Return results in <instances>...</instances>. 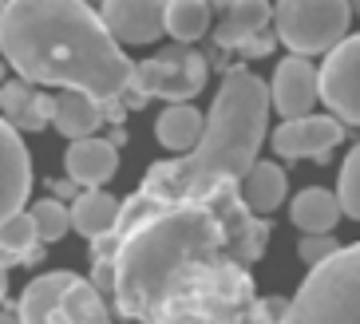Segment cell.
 Listing matches in <instances>:
<instances>
[{
    "label": "cell",
    "instance_id": "6da1fadb",
    "mask_svg": "<svg viewBox=\"0 0 360 324\" xmlns=\"http://www.w3.org/2000/svg\"><path fill=\"white\" fill-rule=\"evenodd\" d=\"M265 245L269 221L222 182L198 202H119L111 233L91 238V261H111L115 309L135 324H285L289 301H257L245 269Z\"/></svg>",
    "mask_w": 360,
    "mask_h": 324
},
{
    "label": "cell",
    "instance_id": "7a4b0ae2",
    "mask_svg": "<svg viewBox=\"0 0 360 324\" xmlns=\"http://www.w3.org/2000/svg\"><path fill=\"white\" fill-rule=\"evenodd\" d=\"M0 56L24 84L79 91L96 103H115L131 84V60L87 0H4Z\"/></svg>",
    "mask_w": 360,
    "mask_h": 324
},
{
    "label": "cell",
    "instance_id": "3957f363",
    "mask_svg": "<svg viewBox=\"0 0 360 324\" xmlns=\"http://www.w3.org/2000/svg\"><path fill=\"white\" fill-rule=\"evenodd\" d=\"M265 127H269V87L245 63H233L222 72V87L214 95L194 150L170 162H155L135 194L155 206H170L206 198L222 182H242L257 162Z\"/></svg>",
    "mask_w": 360,
    "mask_h": 324
},
{
    "label": "cell",
    "instance_id": "277c9868",
    "mask_svg": "<svg viewBox=\"0 0 360 324\" xmlns=\"http://www.w3.org/2000/svg\"><path fill=\"white\" fill-rule=\"evenodd\" d=\"M285 324H360V241L309 269Z\"/></svg>",
    "mask_w": 360,
    "mask_h": 324
},
{
    "label": "cell",
    "instance_id": "5b68a950",
    "mask_svg": "<svg viewBox=\"0 0 360 324\" xmlns=\"http://www.w3.org/2000/svg\"><path fill=\"white\" fill-rule=\"evenodd\" d=\"M210 60L194 52L191 44H167L159 56L131 63V84L123 95H131V107H143L147 99H170V103H191L206 87Z\"/></svg>",
    "mask_w": 360,
    "mask_h": 324
},
{
    "label": "cell",
    "instance_id": "8992f818",
    "mask_svg": "<svg viewBox=\"0 0 360 324\" xmlns=\"http://www.w3.org/2000/svg\"><path fill=\"white\" fill-rule=\"evenodd\" d=\"M349 0H277L274 36L289 56H328L349 36Z\"/></svg>",
    "mask_w": 360,
    "mask_h": 324
},
{
    "label": "cell",
    "instance_id": "52a82bcc",
    "mask_svg": "<svg viewBox=\"0 0 360 324\" xmlns=\"http://www.w3.org/2000/svg\"><path fill=\"white\" fill-rule=\"evenodd\" d=\"M317 95L337 123L360 127V32L345 36L325 56V67L317 72Z\"/></svg>",
    "mask_w": 360,
    "mask_h": 324
},
{
    "label": "cell",
    "instance_id": "ba28073f",
    "mask_svg": "<svg viewBox=\"0 0 360 324\" xmlns=\"http://www.w3.org/2000/svg\"><path fill=\"white\" fill-rule=\"evenodd\" d=\"M345 138V123H337L333 115H301V119H285L277 127L269 143L281 158H328L340 147Z\"/></svg>",
    "mask_w": 360,
    "mask_h": 324
},
{
    "label": "cell",
    "instance_id": "9c48e42d",
    "mask_svg": "<svg viewBox=\"0 0 360 324\" xmlns=\"http://www.w3.org/2000/svg\"><path fill=\"white\" fill-rule=\"evenodd\" d=\"M99 20L115 44H155L162 36L167 0H103Z\"/></svg>",
    "mask_w": 360,
    "mask_h": 324
},
{
    "label": "cell",
    "instance_id": "30bf717a",
    "mask_svg": "<svg viewBox=\"0 0 360 324\" xmlns=\"http://www.w3.org/2000/svg\"><path fill=\"white\" fill-rule=\"evenodd\" d=\"M28 194H32V158L20 131H12L0 119V221L20 214Z\"/></svg>",
    "mask_w": 360,
    "mask_h": 324
},
{
    "label": "cell",
    "instance_id": "8fae6325",
    "mask_svg": "<svg viewBox=\"0 0 360 324\" xmlns=\"http://www.w3.org/2000/svg\"><path fill=\"white\" fill-rule=\"evenodd\" d=\"M317 103V67L305 56H285L277 63L274 84H269V111H281L285 119L313 115Z\"/></svg>",
    "mask_w": 360,
    "mask_h": 324
},
{
    "label": "cell",
    "instance_id": "7c38bea8",
    "mask_svg": "<svg viewBox=\"0 0 360 324\" xmlns=\"http://www.w3.org/2000/svg\"><path fill=\"white\" fill-rule=\"evenodd\" d=\"M68 178L84 190H99L103 182H111L119 170V150L107 138H75L64 155Z\"/></svg>",
    "mask_w": 360,
    "mask_h": 324
},
{
    "label": "cell",
    "instance_id": "4fadbf2b",
    "mask_svg": "<svg viewBox=\"0 0 360 324\" xmlns=\"http://www.w3.org/2000/svg\"><path fill=\"white\" fill-rule=\"evenodd\" d=\"M52 111L56 95L32 91V84H24V79L0 84V119L12 131H40L44 123H52Z\"/></svg>",
    "mask_w": 360,
    "mask_h": 324
},
{
    "label": "cell",
    "instance_id": "5bb4252c",
    "mask_svg": "<svg viewBox=\"0 0 360 324\" xmlns=\"http://www.w3.org/2000/svg\"><path fill=\"white\" fill-rule=\"evenodd\" d=\"M75 273H44L36 281H28L20 304H16V320L20 324H68L64 320V293L72 289Z\"/></svg>",
    "mask_w": 360,
    "mask_h": 324
},
{
    "label": "cell",
    "instance_id": "9a60e30c",
    "mask_svg": "<svg viewBox=\"0 0 360 324\" xmlns=\"http://www.w3.org/2000/svg\"><path fill=\"white\" fill-rule=\"evenodd\" d=\"M222 16L226 20L214 28V48L218 52H238V44H245L250 36L265 32V24L274 20V8L265 0H233Z\"/></svg>",
    "mask_w": 360,
    "mask_h": 324
},
{
    "label": "cell",
    "instance_id": "2e32d148",
    "mask_svg": "<svg viewBox=\"0 0 360 324\" xmlns=\"http://www.w3.org/2000/svg\"><path fill=\"white\" fill-rule=\"evenodd\" d=\"M285 170L277 167V162H254L250 167V174L238 182V194H242L245 209L250 214H257V218H265V214H274L281 202H285Z\"/></svg>",
    "mask_w": 360,
    "mask_h": 324
},
{
    "label": "cell",
    "instance_id": "e0dca14e",
    "mask_svg": "<svg viewBox=\"0 0 360 324\" xmlns=\"http://www.w3.org/2000/svg\"><path fill=\"white\" fill-rule=\"evenodd\" d=\"M52 123L64 138H91L103 127V107L96 99H87L79 91H60L56 95V111H52Z\"/></svg>",
    "mask_w": 360,
    "mask_h": 324
},
{
    "label": "cell",
    "instance_id": "ac0fdd59",
    "mask_svg": "<svg viewBox=\"0 0 360 324\" xmlns=\"http://www.w3.org/2000/svg\"><path fill=\"white\" fill-rule=\"evenodd\" d=\"M68 218H72V230L84 233L87 241L103 238V233H111V226L119 218V198H111L107 190H84V194L72 198Z\"/></svg>",
    "mask_w": 360,
    "mask_h": 324
},
{
    "label": "cell",
    "instance_id": "d6986e66",
    "mask_svg": "<svg viewBox=\"0 0 360 324\" xmlns=\"http://www.w3.org/2000/svg\"><path fill=\"white\" fill-rule=\"evenodd\" d=\"M202 123H206V115H202L198 107L170 103L167 111L155 119V138H159L162 147L182 150V155H186V150H194V143L202 138Z\"/></svg>",
    "mask_w": 360,
    "mask_h": 324
},
{
    "label": "cell",
    "instance_id": "ffe728a7",
    "mask_svg": "<svg viewBox=\"0 0 360 324\" xmlns=\"http://www.w3.org/2000/svg\"><path fill=\"white\" fill-rule=\"evenodd\" d=\"M293 226L301 233H333V226L340 221V206H337V194H328L321 186H309L293 198Z\"/></svg>",
    "mask_w": 360,
    "mask_h": 324
},
{
    "label": "cell",
    "instance_id": "44dd1931",
    "mask_svg": "<svg viewBox=\"0 0 360 324\" xmlns=\"http://www.w3.org/2000/svg\"><path fill=\"white\" fill-rule=\"evenodd\" d=\"M0 250L8 253L12 261H24V265H36L44 257L40 233H36V221L28 209L12 214L8 221H0Z\"/></svg>",
    "mask_w": 360,
    "mask_h": 324
},
{
    "label": "cell",
    "instance_id": "7402d4cb",
    "mask_svg": "<svg viewBox=\"0 0 360 324\" xmlns=\"http://www.w3.org/2000/svg\"><path fill=\"white\" fill-rule=\"evenodd\" d=\"M210 16L214 12L202 0H167V20L162 32L174 36V44H194L198 36L210 32Z\"/></svg>",
    "mask_w": 360,
    "mask_h": 324
},
{
    "label": "cell",
    "instance_id": "603a6c76",
    "mask_svg": "<svg viewBox=\"0 0 360 324\" xmlns=\"http://www.w3.org/2000/svg\"><path fill=\"white\" fill-rule=\"evenodd\" d=\"M32 221H36V233L40 241H60L68 230H72V218H68V206L60 198H40L32 202Z\"/></svg>",
    "mask_w": 360,
    "mask_h": 324
},
{
    "label": "cell",
    "instance_id": "cb8c5ba5",
    "mask_svg": "<svg viewBox=\"0 0 360 324\" xmlns=\"http://www.w3.org/2000/svg\"><path fill=\"white\" fill-rule=\"evenodd\" d=\"M337 206L340 214L360 221V143L345 155V167H340V186H337Z\"/></svg>",
    "mask_w": 360,
    "mask_h": 324
},
{
    "label": "cell",
    "instance_id": "d4e9b609",
    "mask_svg": "<svg viewBox=\"0 0 360 324\" xmlns=\"http://www.w3.org/2000/svg\"><path fill=\"white\" fill-rule=\"evenodd\" d=\"M340 245H337V238L333 233H305L301 238V245H297V253H301V261L305 265H317V261H325V257H333Z\"/></svg>",
    "mask_w": 360,
    "mask_h": 324
},
{
    "label": "cell",
    "instance_id": "484cf974",
    "mask_svg": "<svg viewBox=\"0 0 360 324\" xmlns=\"http://www.w3.org/2000/svg\"><path fill=\"white\" fill-rule=\"evenodd\" d=\"M277 48V36L274 32H257V36H250L245 44H238V52L245 56V60H262V56H269Z\"/></svg>",
    "mask_w": 360,
    "mask_h": 324
},
{
    "label": "cell",
    "instance_id": "4316f807",
    "mask_svg": "<svg viewBox=\"0 0 360 324\" xmlns=\"http://www.w3.org/2000/svg\"><path fill=\"white\" fill-rule=\"evenodd\" d=\"M56 194H60V198H75V182H72V178L56 182Z\"/></svg>",
    "mask_w": 360,
    "mask_h": 324
},
{
    "label": "cell",
    "instance_id": "83f0119b",
    "mask_svg": "<svg viewBox=\"0 0 360 324\" xmlns=\"http://www.w3.org/2000/svg\"><path fill=\"white\" fill-rule=\"evenodd\" d=\"M202 4H206V8H210V12H214V8H230L233 0H202Z\"/></svg>",
    "mask_w": 360,
    "mask_h": 324
},
{
    "label": "cell",
    "instance_id": "f1b7e54d",
    "mask_svg": "<svg viewBox=\"0 0 360 324\" xmlns=\"http://www.w3.org/2000/svg\"><path fill=\"white\" fill-rule=\"evenodd\" d=\"M4 293H8V273L0 269V304H4Z\"/></svg>",
    "mask_w": 360,
    "mask_h": 324
},
{
    "label": "cell",
    "instance_id": "f546056e",
    "mask_svg": "<svg viewBox=\"0 0 360 324\" xmlns=\"http://www.w3.org/2000/svg\"><path fill=\"white\" fill-rule=\"evenodd\" d=\"M0 324H20V320H16V313H8V309H0Z\"/></svg>",
    "mask_w": 360,
    "mask_h": 324
},
{
    "label": "cell",
    "instance_id": "4dcf8cb0",
    "mask_svg": "<svg viewBox=\"0 0 360 324\" xmlns=\"http://www.w3.org/2000/svg\"><path fill=\"white\" fill-rule=\"evenodd\" d=\"M349 8H352V12H356V16H360V0H349Z\"/></svg>",
    "mask_w": 360,
    "mask_h": 324
},
{
    "label": "cell",
    "instance_id": "1f68e13d",
    "mask_svg": "<svg viewBox=\"0 0 360 324\" xmlns=\"http://www.w3.org/2000/svg\"><path fill=\"white\" fill-rule=\"evenodd\" d=\"M0 84H4V67H0Z\"/></svg>",
    "mask_w": 360,
    "mask_h": 324
},
{
    "label": "cell",
    "instance_id": "d6a6232c",
    "mask_svg": "<svg viewBox=\"0 0 360 324\" xmlns=\"http://www.w3.org/2000/svg\"><path fill=\"white\" fill-rule=\"evenodd\" d=\"M0 12H4V0H0Z\"/></svg>",
    "mask_w": 360,
    "mask_h": 324
},
{
    "label": "cell",
    "instance_id": "836d02e7",
    "mask_svg": "<svg viewBox=\"0 0 360 324\" xmlns=\"http://www.w3.org/2000/svg\"><path fill=\"white\" fill-rule=\"evenodd\" d=\"M103 324H107V320H103Z\"/></svg>",
    "mask_w": 360,
    "mask_h": 324
}]
</instances>
